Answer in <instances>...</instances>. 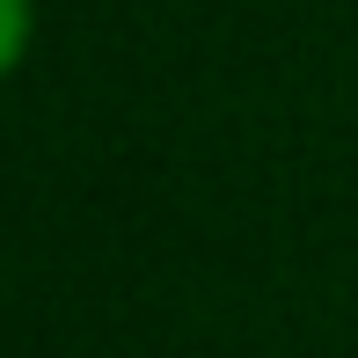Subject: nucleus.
I'll use <instances>...</instances> for the list:
<instances>
[{"label": "nucleus", "instance_id": "1", "mask_svg": "<svg viewBox=\"0 0 358 358\" xmlns=\"http://www.w3.org/2000/svg\"><path fill=\"white\" fill-rule=\"evenodd\" d=\"M22 52H29V0H0V73H15Z\"/></svg>", "mask_w": 358, "mask_h": 358}]
</instances>
